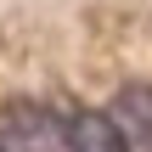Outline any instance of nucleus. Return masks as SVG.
Here are the masks:
<instances>
[{"label":"nucleus","mask_w":152,"mask_h":152,"mask_svg":"<svg viewBox=\"0 0 152 152\" xmlns=\"http://www.w3.org/2000/svg\"><path fill=\"white\" fill-rule=\"evenodd\" d=\"M0 152H68V113L45 102H6L0 113Z\"/></svg>","instance_id":"f257e3e1"},{"label":"nucleus","mask_w":152,"mask_h":152,"mask_svg":"<svg viewBox=\"0 0 152 152\" xmlns=\"http://www.w3.org/2000/svg\"><path fill=\"white\" fill-rule=\"evenodd\" d=\"M107 113L124 135V152H152V85H124Z\"/></svg>","instance_id":"f03ea898"},{"label":"nucleus","mask_w":152,"mask_h":152,"mask_svg":"<svg viewBox=\"0 0 152 152\" xmlns=\"http://www.w3.org/2000/svg\"><path fill=\"white\" fill-rule=\"evenodd\" d=\"M68 152H124V135L113 113L102 107H73L68 113Z\"/></svg>","instance_id":"7ed1b4c3"}]
</instances>
